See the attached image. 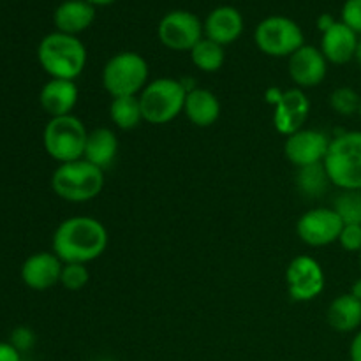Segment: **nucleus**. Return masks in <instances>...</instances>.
Returning <instances> with one entry per match:
<instances>
[{"label": "nucleus", "mask_w": 361, "mask_h": 361, "mask_svg": "<svg viewBox=\"0 0 361 361\" xmlns=\"http://www.w3.org/2000/svg\"><path fill=\"white\" fill-rule=\"evenodd\" d=\"M108 240V229L101 221L76 215L60 222L53 233L51 247L62 263L87 264L104 254Z\"/></svg>", "instance_id": "1"}, {"label": "nucleus", "mask_w": 361, "mask_h": 361, "mask_svg": "<svg viewBox=\"0 0 361 361\" xmlns=\"http://www.w3.org/2000/svg\"><path fill=\"white\" fill-rule=\"evenodd\" d=\"M37 60L55 80L74 81L87 66V48L76 35L53 32L39 42Z\"/></svg>", "instance_id": "2"}, {"label": "nucleus", "mask_w": 361, "mask_h": 361, "mask_svg": "<svg viewBox=\"0 0 361 361\" xmlns=\"http://www.w3.org/2000/svg\"><path fill=\"white\" fill-rule=\"evenodd\" d=\"M104 187V171L85 159L63 162L53 171L51 189L69 203H87L95 200Z\"/></svg>", "instance_id": "3"}, {"label": "nucleus", "mask_w": 361, "mask_h": 361, "mask_svg": "<svg viewBox=\"0 0 361 361\" xmlns=\"http://www.w3.org/2000/svg\"><path fill=\"white\" fill-rule=\"evenodd\" d=\"M324 168L341 190H361V130L331 137Z\"/></svg>", "instance_id": "4"}, {"label": "nucleus", "mask_w": 361, "mask_h": 361, "mask_svg": "<svg viewBox=\"0 0 361 361\" xmlns=\"http://www.w3.org/2000/svg\"><path fill=\"white\" fill-rule=\"evenodd\" d=\"M187 88L175 78H157L148 81L140 94L143 120L154 126H164L183 111Z\"/></svg>", "instance_id": "5"}, {"label": "nucleus", "mask_w": 361, "mask_h": 361, "mask_svg": "<svg viewBox=\"0 0 361 361\" xmlns=\"http://www.w3.org/2000/svg\"><path fill=\"white\" fill-rule=\"evenodd\" d=\"M148 63L140 53L122 51L113 55L102 69V85L111 97L140 95L148 85Z\"/></svg>", "instance_id": "6"}, {"label": "nucleus", "mask_w": 361, "mask_h": 361, "mask_svg": "<svg viewBox=\"0 0 361 361\" xmlns=\"http://www.w3.org/2000/svg\"><path fill=\"white\" fill-rule=\"evenodd\" d=\"M88 130L78 116L66 115L49 118L42 133L46 154L59 164L83 159Z\"/></svg>", "instance_id": "7"}, {"label": "nucleus", "mask_w": 361, "mask_h": 361, "mask_svg": "<svg viewBox=\"0 0 361 361\" xmlns=\"http://www.w3.org/2000/svg\"><path fill=\"white\" fill-rule=\"evenodd\" d=\"M256 44L268 56H291L305 44L303 30L288 16H268L256 27Z\"/></svg>", "instance_id": "8"}, {"label": "nucleus", "mask_w": 361, "mask_h": 361, "mask_svg": "<svg viewBox=\"0 0 361 361\" xmlns=\"http://www.w3.org/2000/svg\"><path fill=\"white\" fill-rule=\"evenodd\" d=\"M288 293L295 302H312L323 293L326 277L319 261L312 256H296L286 270Z\"/></svg>", "instance_id": "9"}, {"label": "nucleus", "mask_w": 361, "mask_h": 361, "mask_svg": "<svg viewBox=\"0 0 361 361\" xmlns=\"http://www.w3.org/2000/svg\"><path fill=\"white\" fill-rule=\"evenodd\" d=\"M159 39L173 51H190L203 39V23L189 11H171L159 23Z\"/></svg>", "instance_id": "10"}, {"label": "nucleus", "mask_w": 361, "mask_h": 361, "mask_svg": "<svg viewBox=\"0 0 361 361\" xmlns=\"http://www.w3.org/2000/svg\"><path fill=\"white\" fill-rule=\"evenodd\" d=\"M344 222L334 208H314L305 212L296 222V233L305 245L326 247L338 242Z\"/></svg>", "instance_id": "11"}, {"label": "nucleus", "mask_w": 361, "mask_h": 361, "mask_svg": "<svg viewBox=\"0 0 361 361\" xmlns=\"http://www.w3.org/2000/svg\"><path fill=\"white\" fill-rule=\"evenodd\" d=\"M330 141V137L321 130L303 127L298 133L286 137L284 154L288 161L296 168L319 164V162H324Z\"/></svg>", "instance_id": "12"}, {"label": "nucleus", "mask_w": 361, "mask_h": 361, "mask_svg": "<svg viewBox=\"0 0 361 361\" xmlns=\"http://www.w3.org/2000/svg\"><path fill=\"white\" fill-rule=\"evenodd\" d=\"M274 126L282 136H291L303 129L309 120L310 101L302 88H289L282 92V97L274 106Z\"/></svg>", "instance_id": "13"}, {"label": "nucleus", "mask_w": 361, "mask_h": 361, "mask_svg": "<svg viewBox=\"0 0 361 361\" xmlns=\"http://www.w3.org/2000/svg\"><path fill=\"white\" fill-rule=\"evenodd\" d=\"M289 78L298 88H314L323 83L328 73V60L316 46L303 44L298 51L289 56Z\"/></svg>", "instance_id": "14"}, {"label": "nucleus", "mask_w": 361, "mask_h": 361, "mask_svg": "<svg viewBox=\"0 0 361 361\" xmlns=\"http://www.w3.org/2000/svg\"><path fill=\"white\" fill-rule=\"evenodd\" d=\"M63 263L55 252H35L21 264V281L34 291H46L60 284Z\"/></svg>", "instance_id": "15"}, {"label": "nucleus", "mask_w": 361, "mask_h": 361, "mask_svg": "<svg viewBox=\"0 0 361 361\" xmlns=\"http://www.w3.org/2000/svg\"><path fill=\"white\" fill-rule=\"evenodd\" d=\"M78 97H80V90H78V85L74 81L51 78L41 88L39 102H41V108L51 118H55V116L73 115V109L78 104Z\"/></svg>", "instance_id": "16"}, {"label": "nucleus", "mask_w": 361, "mask_h": 361, "mask_svg": "<svg viewBox=\"0 0 361 361\" xmlns=\"http://www.w3.org/2000/svg\"><path fill=\"white\" fill-rule=\"evenodd\" d=\"M358 41V34L353 28H349L342 21H337L334 27L323 32L319 49L330 63L344 66V63L351 62L355 59Z\"/></svg>", "instance_id": "17"}, {"label": "nucleus", "mask_w": 361, "mask_h": 361, "mask_svg": "<svg viewBox=\"0 0 361 361\" xmlns=\"http://www.w3.org/2000/svg\"><path fill=\"white\" fill-rule=\"evenodd\" d=\"M204 35L210 41L219 42L221 46L231 44L242 35L243 18L238 9L231 6H221L208 14L203 25Z\"/></svg>", "instance_id": "18"}, {"label": "nucleus", "mask_w": 361, "mask_h": 361, "mask_svg": "<svg viewBox=\"0 0 361 361\" xmlns=\"http://www.w3.org/2000/svg\"><path fill=\"white\" fill-rule=\"evenodd\" d=\"M95 20V6L87 0H66L60 4L53 14L56 32L78 35L87 30Z\"/></svg>", "instance_id": "19"}, {"label": "nucleus", "mask_w": 361, "mask_h": 361, "mask_svg": "<svg viewBox=\"0 0 361 361\" xmlns=\"http://www.w3.org/2000/svg\"><path fill=\"white\" fill-rule=\"evenodd\" d=\"M183 113L196 127H210L221 116V101L207 88H190L187 92Z\"/></svg>", "instance_id": "20"}, {"label": "nucleus", "mask_w": 361, "mask_h": 361, "mask_svg": "<svg viewBox=\"0 0 361 361\" xmlns=\"http://www.w3.org/2000/svg\"><path fill=\"white\" fill-rule=\"evenodd\" d=\"M116 154H118V140H116V134L111 129L97 127V129L88 130L83 154L85 161L106 171V169L113 166Z\"/></svg>", "instance_id": "21"}, {"label": "nucleus", "mask_w": 361, "mask_h": 361, "mask_svg": "<svg viewBox=\"0 0 361 361\" xmlns=\"http://www.w3.org/2000/svg\"><path fill=\"white\" fill-rule=\"evenodd\" d=\"M326 321L334 330L341 334H351L361 326V300L351 293L337 296L330 303L326 312Z\"/></svg>", "instance_id": "22"}, {"label": "nucleus", "mask_w": 361, "mask_h": 361, "mask_svg": "<svg viewBox=\"0 0 361 361\" xmlns=\"http://www.w3.org/2000/svg\"><path fill=\"white\" fill-rule=\"evenodd\" d=\"M109 116L111 122L122 130H133L143 122V111H141L140 95H129V97H113L109 104Z\"/></svg>", "instance_id": "23"}, {"label": "nucleus", "mask_w": 361, "mask_h": 361, "mask_svg": "<svg viewBox=\"0 0 361 361\" xmlns=\"http://www.w3.org/2000/svg\"><path fill=\"white\" fill-rule=\"evenodd\" d=\"M296 185H298L300 192L309 197L323 196L328 190V187L331 185V180L328 176L326 168H324V162L298 168V173H296Z\"/></svg>", "instance_id": "24"}, {"label": "nucleus", "mask_w": 361, "mask_h": 361, "mask_svg": "<svg viewBox=\"0 0 361 361\" xmlns=\"http://www.w3.org/2000/svg\"><path fill=\"white\" fill-rule=\"evenodd\" d=\"M189 53L194 66L200 71H203V73H217L224 66V46H221L215 41H210L208 37L201 39Z\"/></svg>", "instance_id": "25"}, {"label": "nucleus", "mask_w": 361, "mask_h": 361, "mask_svg": "<svg viewBox=\"0 0 361 361\" xmlns=\"http://www.w3.org/2000/svg\"><path fill=\"white\" fill-rule=\"evenodd\" d=\"M334 208L344 224L361 226V190H342L334 201Z\"/></svg>", "instance_id": "26"}, {"label": "nucleus", "mask_w": 361, "mask_h": 361, "mask_svg": "<svg viewBox=\"0 0 361 361\" xmlns=\"http://www.w3.org/2000/svg\"><path fill=\"white\" fill-rule=\"evenodd\" d=\"M361 95L351 87H338L331 92L330 106L337 115L351 116L360 111Z\"/></svg>", "instance_id": "27"}, {"label": "nucleus", "mask_w": 361, "mask_h": 361, "mask_svg": "<svg viewBox=\"0 0 361 361\" xmlns=\"http://www.w3.org/2000/svg\"><path fill=\"white\" fill-rule=\"evenodd\" d=\"M90 281L87 264L81 263H63L62 275H60V284L69 291H80Z\"/></svg>", "instance_id": "28"}, {"label": "nucleus", "mask_w": 361, "mask_h": 361, "mask_svg": "<svg viewBox=\"0 0 361 361\" xmlns=\"http://www.w3.org/2000/svg\"><path fill=\"white\" fill-rule=\"evenodd\" d=\"M338 243L348 252H360L361 250V226L360 224H344Z\"/></svg>", "instance_id": "29"}, {"label": "nucleus", "mask_w": 361, "mask_h": 361, "mask_svg": "<svg viewBox=\"0 0 361 361\" xmlns=\"http://www.w3.org/2000/svg\"><path fill=\"white\" fill-rule=\"evenodd\" d=\"M342 23L361 34V0H345L342 7Z\"/></svg>", "instance_id": "30"}, {"label": "nucleus", "mask_w": 361, "mask_h": 361, "mask_svg": "<svg viewBox=\"0 0 361 361\" xmlns=\"http://www.w3.org/2000/svg\"><path fill=\"white\" fill-rule=\"evenodd\" d=\"M11 344L18 349L20 353L30 351L35 344V334L27 326H18L14 328L11 334Z\"/></svg>", "instance_id": "31"}, {"label": "nucleus", "mask_w": 361, "mask_h": 361, "mask_svg": "<svg viewBox=\"0 0 361 361\" xmlns=\"http://www.w3.org/2000/svg\"><path fill=\"white\" fill-rule=\"evenodd\" d=\"M0 361H21V353L11 342H0Z\"/></svg>", "instance_id": "32"}, {"label": "nucleus", "mask_w": 361, "mask_h": 361, "mask_svg": "<svg viewBox=\"0 0 361 361\" xmlns=\"http://www.w3.org/2000/svg\"><path fill=\"white\" fill-rule=\"evenodd\" d=\"M349 360L361 361V330L353 337L351 345H349Z\"/></svg>", "instance_id": "33"}, {"label": "nucleus", "mask_w": 361, "mask_h": 361, "mask_svg": "<svg viewBox=\"0 0 361 361\" xmlns=\"http://www.w3.org/2000/svg\"><path fill=\"white\" fill-rule=\"evenodd\" d=\"M335 23H337V20H335L331 14H321V16L317 18V28H319L321 32H326L328 28L334 27Z\"/></svg>", "instance_id": "34"}, {"label": "nucleus", "mask_w": 361, "mask_h": 361, "mask_svg": "<svg viewBox=\"0 0 361 361\" xmlns=\"http://www.w3.org/2000/svg\"><path fill=\"white\" fill-rule=\"evenodd\" d=\"M282 92H284V90H281V88H277V87L268 88L267 94H264V97H267V102H268V104H271V106L277 104L279 99L282 97Z\"/></svg>", "instance_id": "35"}, {"label": "nucleus", "mask_w": 361, "mask_h": 361, "mask_svg": "<svg viewBox=\"0 0 361 361\" xmlns=\"http://www.w3.org/2000/svg\"><path fill=\"white\" fill-rule=\"evenodd\" d=\"M351 293L353 296H356V298L358 300H361V279H358V281L355 282V284H353V288H351Z\"/></svg>", "instance_id": "36"}, {"label": "nucleus", "mask_w": 361, "mask_h": 361, "mask_svg": "<svg viewBox=\"0 0 361 361\" xmlns=\"http://www.w3.org/2000/svg\"><path fill=\"white\" fill-rule=\"evenodd\" d=\"M87 2H90L92 6H109V4H113L115 0H87Z\"/></svg>", "instance_id": "37"}, {"label": "nucleus", "mask_w": 361, "mask_h": 361, "mask_svg": "<svg viewBox=\"0 0 361 361\" xmlns=\"http://www.w3.org/2000/svg\"><path fill=\"white\" fill-rule=\"evenodd\" d=\"M355 60L361 66V39L358 41V46H356V53H355Z\"/></svg>", "instance_id": "38"}, {"label": "nucleus", "mask_w": 361, "mask_h": 361, "mask_svg": "<svg viewBox=\"0 0 361 361\" xmlns=\"http://www.w3.org/2000/svg\"><path fill=\"white\" fill-rule=\"evenodd\" d=\"M358 115H360V118H361V104H360V111H358Z\"/></svg>", "instance_id": "39"}, {"label": "nucleus", "mask_w": 361, "mask_h": 361, "mask_svg": "<svg viewBox=\"0 0 361 361\" xmlns=\"http://www.w3.org/2000/svg\"><path fill=\"white\" fill-rule=\"evenodd\" d=\"M358 254H360V264H361V250H360V252H358Z\"/></svg>", "instance_id": "40"}]
</instances>
